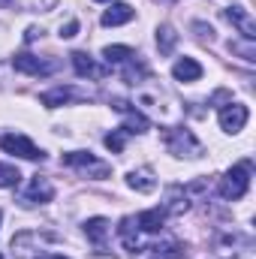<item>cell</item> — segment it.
Listing matches in <instances>:
<instances>
[{
	"label": "cell",
	"mask_w": 256,
	"mask_h": 259,
	"mask_svg": "<svg viewBox=\"0 0 256 259\" xmlns=\"http://www.w3.org/2000/svg\"><path fill=\"white\" fill-rule=\"evenodd\" d=\"M151 259H181V244H175V241L157 244V247H151Z\"/></svg>",
	"instance_id": "cell-23"
},
{
	"label": "cell",
	"mask_w": 256,
	"mask_h": 259,
	"mask_svg": "<svg viewBox=\"0 0 256 259\" xmlns=\"http://www.w3.org/2000/svg\"><path fill=\"white\" fill-rule=\"evenodd\" d=\"M9 9H21V12H52L58 6V0H0Z\"/></svg>",
	"instance_id": "cell-18"
},
{
	"label": "cell",
	"mask_w": 256,
	"mask_h": 259,
	"mask_svg": "<svg viewBox=\"0 0 256 259\" xmlns=\"http://www.w3.org/2000/svg\"><path fill=\"white\" fill-rule=\"evenodd\" d=\"M163 142H166L169 154H175V157H199L202 154V142L184 127H166L163 130Z\"/></svg>",
	"instance_id": "cell-1"
},
{
	"label": "cell",
	"mask_w": 256,
	"mask_h": 259,
	"mask_svg": "<svg viewBox=\"0 0 256 259\" xmlns=\"http://www.w3.org/2000/svg\"><path fill=\"white\" fill-rule=\"evenodd\" d=\"M12 66H15L18 72H24V75H36V78L55 72V64H49V61H42V58H36V55H27V52L15 55V58H12Z\"/></svg>",
	"instance_id": "cell-8"
},
{
	"label": "cell",
	"mask_w": 256,
	"mask_h": 259,
	"mask_svg": "<svg viewBox=\"0 0 256 259\" xmlns=\"http://www.w3.org/2000/svg\"><path fill=\"white\" fill-rule=\"evenodd\" d=\"M172 75L178 81H199L202 78V64L193 61V58H181V61H175V66H172Z\"/></svg>",
	"instance_id": "cell-16"
},
{
	"label": "cell",
	"mask_w": 256,
	"mask_h": 259,
	"mask_svg": "<svg viewBox=\"0 0 256 259\" xmlns=\"http://www.w3.org/2000/svg\"><path fill=\"white\" fill-rule=\"evenodd\" d=\"M109 232H112V226H109L106 217H91V220H84V235H88V241H91L100 253H106V238H109Z\"/></svg>",
	"instance_id": "cell-10"
},
{
	"label": "cell",
	"mask_w": 256,
	"mask_h": 259,
	"mask_svg": "<svg viewBox=\"0 0 256 259\" xmlns=\"http://www.w3.org/2000/svg\"><path fill=\"white\" fill-rule=\"evenodd\" d=\"M163 223H166V211H163V208H151V211H142V214L136 217V226L145 229V232H160Z\"/></svg>",
	"instance_id": "cell-17"
},
{
	"label": "cell",
	"mask_w": 256,
	"mask_h": 259,
	"mask_svg": "<svg viewBox=\"0 0 256 259\" xmlns=\"http://www.w3.org/2000/svg\"><path fill=\"white\" fill-rule=\"evenodd\" d=\"M160 3H175V0H160Z\"/></svg>",
	"instance_id": "cell-30"
},
{
	"label": "cell",
	"mask_w": 256,
	"mask_h": 259,
	"mask_svg": "<svg viewBox=\"0 0 256 259\" xmlns=\"http://www.w3.org/2000/svg\"><path fill=\"white\" fill-rule=\"evenodd\" d=\"M0 220H3V211H0Z\"/></svg>",
	"instance_id": "cell-32"
},
{
	"label": "cell",
	"mask_w": 256,
	"mask_h": 259,
	"mask_svg": "<svg viewBox=\"0 0 256 259\" xmlns=\"http://www.w3.org/2000/svg\"><path fill=\"white\" fill-rule=\"evenodd\" d=\"M97 3H109V0H97Z\"/></svg>",
	"instance_id": "cell-31"
},
{
	"label": "cell",
	"mask_w": 256,
	"mask_h": 259,
	"mask_svg": "<svg viewBox=\"0 0 256 259\" xmlns=\"http://www.w3.org/2000/svg\"><path fill=\"white\" fill-rule=\"evenodd\" d=\"M187 208H190V193L184 187H169L166 202H163V211L166 214H184Z\"/></svg>",
	"instance_id": "cell-14"
},
{
	"label": "cell",
	"mask_w": 256,
	"mask_h": 259,
	"mask_svg": "<svg viewBox=\"0 0 256 259\" xmlns=\"http://www.w3.org/2000/svg\"><path fill=\"white\" fill-rule=\"evenodd\" d=\"M193 30H196V36H199L202 42H214V27H211V24L196 21V24H193Z\"/></svg>",
	"instance_id": "cell-27"
},
{
	"label": "cell",
	"mask_w": 256,
	"mask_h": 259,
	"mask_svg": "<svg viewBox=\"0 0 256 259\" xmlns=\"http://www.w3.org/2000/svg\"><path fill=\"white\" fill-rule=\"evenodd\" d=\"M0 148H3L6 154L24 157V160H42V157H46V154H42V148H36L27 136H15V133L3 136V139H0Z\"/></svg>",
	"instance_id": "cell-4"
},
{
	"label": "cell",
	"mask_w": 256,
	"mask_h": 259,
	"mask_svg": "<svg viewBox=\"0 0 256 259\" xmlns=\"http://www.w3.org/2000/svg\"><path fill=\"white\" fill-rule=\"evenodd\" d=\"M175 46H178L175 27H172V24H160V27H157V49H160V55H172Z\"/></svg>",
	"instance_id": "cell-21"
},
{
	"label": "cell",
	"mask_w": 256,
	"mask_h": 259,
	"mask_svg": "<svg viewBox=\"0 0 256 259\" xmlns=\"http://www.w3.org/2000/svg\"><path fill=\"white\" fill-rule=\"evenodd\" d=\"M229 52H238V55H241L244 61H250V64L256 61V49H253V42H247V39H244V42H229Z\"/></svg>",
	"instance_id": "cell-26"
},
{
	"label": "cell",
	"mask_w": 256,
	"mask_h": 259,
	"mask_svg": "<svg viewBox=\"0 0 256 259\" xmlns=\"http://www.w3.org/2000/svg\"><path fill=\"white\" fill-rule=\"evenodd\" d=\"M72 66H75V72L81 78H103L106 75V66H100L91 55H84V52H72Z\"/></svg>",
	"instance_id": "cell-12"
},
{
	"label": "cell",
	"mask_w": 256,
	"mask_h": 259,
	"mask_svg": "<svg viewBox=\"0 0 256 259\" xmlns=\"http://www.w3.org/2000/svg\"><path fill=\"white\" fill-rule=\"evenodd\" d=\"M247 118H250V112H247V106H244V103H229V106H223V109H220V130L235 136V133H241V130H244Z\"/></svg>",
	"instance_id": "cell-6"
},
{
	"label": "cell",
	"mask_w": 256,
	"mask_h": 259,
	"mask_svg": "<svg viewBox=\"0 0 256 259\" xmlns=\"http://www.w3.org/2000/svg\"><path fill=\"white\" fill-rule=\"evenodd\" d=\"M39 259H66V256H58V253H49V256H39Z\"/></svg>",
	"instance_id": "cell-29"
},
{
	"label": "cell",
	"mask_w": 256,
	"mask_h": 259,
	"mask_svg": "<svg viewBox=\"0 0 256 259\" xmlns=\"http://www.w3.org/2000/svg\"><path fill=\"white\" fill-rule=\"evenodd\" d=\"M223 18H226L247 42L256 39V21H253V15H250L247 9H241V6H226V9H223Z\"/></svg>",
	"instance_id": "cell-7"
},
{
	"label": "cell",
	"mask_w": 256,
	"mask_h": 259,
	"mask_svg": "<svg viewBox=\"0 0 256 259\" xmlns=\"http://www.w3.org/2000/svg\"><path fill=\"white\" fill-rule=\"evenodd\" d=\"M127 184L136 193H154L157 190V178H154L151 169H133L127 175Z\"/></svg>",
	"instance_id": "cell-15"
},
{
	"label": "cell",
	"mask_w": 256,
	"mask_h": 259,
	"mask_svg": "<svg viewBox=\"0 0 256 259\" xmlns=\"http://www.w3.org/2000/svg\"><path fill=\"white\" fill-rule=\"evenodd\" d=\"M64 166L84 172L88 178H109V172H112V166L97 160L91 151H69V154H64Z\"/></svg>",
	"instance_id": "cell-3"
},
{
	"label": "cell",
	"mask_w": 256,
	"mask_h": 259,
	"mask_svg": "<svg viewBox=\"0 0 256 259\" xmlns=\"http://www.w3.org/2000/svg\"><path fill=\"white\" fill-rule=\"evenodd\" d=\"M124 115H127V121H124V130H127V133H145V130L151 127V124H148V118H145L142 112L130 109V106H127V112H124Z\"/></svg>",
	"instance_id": "cell-22"
},
{
	"label": "cell",
	"mask_w": 256,
	"mask_h": 259,
	"mask_svg": "<svg viewBox=\"0 0 256 259\" xmlns=\"http://www.w3.org/2000/svg\"><path fill=\"white\" fill-rule=\"evenodd\" d=\"M21 181V172L9 163H0V187H18Z\"/></svg>",
	"instance_id": "cell-24"
},
{
	"label": "cell",
	"mask_w": 256,
	"mask_h": 259,
	"mask_svg": "<svg viewBox=\"0 0 256 259\" xmlns=\"http://www.w3.org/2000/svg\"><path fill=\"white\" fill-rule=\"evenodd\" d=\"M69 100H88V94H81V91H75V88H52V91H46L42 97H39V103L46 106V109H58V106H66Z\"/></svg>",
	"instance_id": "cell-11"
},
{
	"label": "cell",
	"mask_w": 256,
	"mask_h": 259,
	"mask_svg": "<svg viewBox=\"0 0 256 259\" xmlns=\"http://www.w3.org/2000/svg\"><path fill=\"white\" fill-rule=\"evenodd\" d=\"M133 6L130 3H112L106 12H103V24L106 27H121V24H127V21H133Z\"/></svg>",
	"instance_id": "cell-13"
},
{
	"label": "cell",
	"mask_w": 256,
	"mask_h": 259,
	"mask_svg": "<svg viewBox=\"0 0 256 259\" xmlns=\"http://www.w3.org/2000/svg\"><path fill=\"white\" fill-rule=\"evenodd\" d=\"M247 187H250V163H238V166H232L220 178V196L229 199V202L241 199V196L247 193Z\"/></svg>",
	"instance_id": "cell-2"
},
{
	"label": "cell",
	"mask_w": 256,
	"mask_h": 259,
	"mask_svg": "<svg viewBox=\"0 0 256 259\" xmlns=\"http://www.w3.org/2000/svg\"><path fill=\"white\" fill-rule=\"evenodd\" d=\"M118 235H121V241H124V247H127L130 253H139V232H136V220L133 217H124L121 220Z\"/></svg>",
	"instance_id": "cell-20"
},
{
	"label": "cell",
	"mask_w": 256,
	"mask_h": 259,
	"mask_svg": "<svg viewBox=\"0 0 256 259\" xmlns=\"http://www.w3.org/2000/svg\"><path fill=\"white\" fill-rule=\"evenodd\" d=\"M103 58H106L109 66H124L127 61L136 58V52H133L130 46H106V49H103Z\"/></svg>",
	"instance_id": "cell-19"
},
{
	"label": "cell",
	"mask_w": 256,
	"mask_h": 259,
	"mask_svg": "<svg viewBox=\"0 0 256 259\" xmlns=\"http://www.w3.org/2000/svg\"><path fill=\"white\" fill-rule=\"evenodd\" d=\"M49 238L52 235H42V232H18L12 238V250H15L18 259H33V256H39V250H42V244Z\"/></svg>",
	"instance_id": "cell-5"
},
{
	"label": "cell",
	"mask_w": 256,
	"mask_h": 259,
	"mask_svg": "<svg viewBox=\"0 0 256 259\" xmlns=\"http://www.w3.org/2000/svg\"><path fill=\"white\" fill-rule=\"evenodd\" d=\"M75 33H78V21H75V18H72V21H66L64 27H61V36H64V39H72Z\"/></svg>",
	"instance_id": "cell-28"
},
{
	"label": "cell",
	"mask_w": 256,
	"mask_h": 259,
	"mask_svg": "<svg viewBox=\"0 0 256 259\" xmlns=\"http://www.w3.org/2000/svg\"><path fill=\"white\" fill-rule=\"evenodd\" d=\"M52 199H55V187H52V181L42 178V175H36V178H30L27 193L21 196V205H46V202H52Z\"/></svg>",
	"instance_id": "cell-9"
},
{
	"label": "cell",
	"mask_w": 256,
	"mask_h": 259,
	"mask_svg": "<svg viewBox=\"0 0 256 259\" xmlns=\"http://www.w3.org/2000/svg\"><path fill=\"white\" fill-rule=\"evenodd\" d=\"M127 130L121 127V130H112V133H109V136H106V148H109V151H112V154H121V151H124V142H127Z\"/></svg>",
	"instance_id": "cell-25"
}]
</instances>
